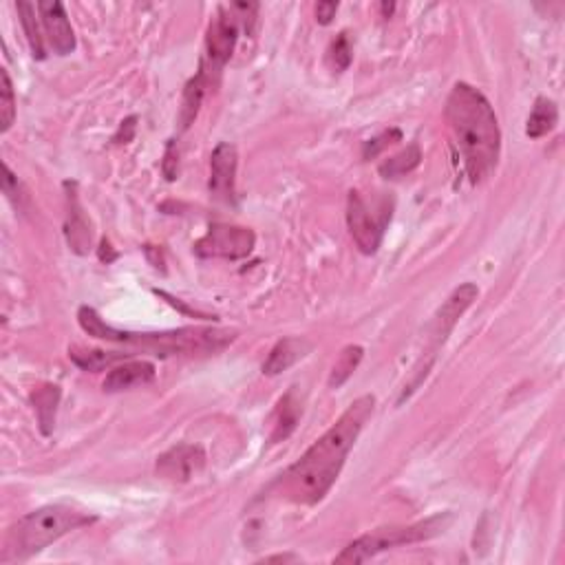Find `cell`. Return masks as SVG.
Listing matches in <instances>:
<instances>
[{"instance_id": "obj_1", "label": "cell", "mask_w": 565, "mask_h": 565, "mask_svg": "<svg viewBox=\"0 0 565 565\" xmlns=\"http://www.w3.org/2000/svg\"><path fill=\"white\" fill-rule=\"evenodd\" d=\"M376 411V398L362 395L338 418V422L322 438L307 449V453L287 469L281 486L290 501L314 506L332 491L345 466L349 451L356 444L364 424Z\"/></svg>"}, {"instance_id": "obj_2", "label": "cell", "mask_w": 565, "mask_h": 565, "mask_svg": "<svg viewBox=\"0 0 565 565\" xmlns=\"http://www.w3.org/2000/svg\"><path fill=\"white\" fill-rule=\"evenodd\" d=\"M444 117L471 183L486 182L495 173L501 153L500 122L491 102L475 86L457 82L446 100Z\"/></svg>"}, {"instance_id": "obj_3", "label": "cell", "mask_w": 565, "mask_h": 565, "mask_svg": "<svg viewBox=\"0 0 565 565\" xmlns=\"http://www.w3.org/2000/svg\"><path fill=\"white\" fill-rule=\"evenodd\" d=\"M94 521L95 517L89 515V512L75 510V508L63 506V503L38 508V510L20 517L9 528L3 548V563L25 561L34 554L43 552L45 548H49L64 534L78 530L82 526H89Z\"/></svg>"}, {"instance_id": "obj_4", "label": "cell", "mask_w": 565, "mask_h": 565, "mask_svg": "<svg viewBox=\"0 0 565 565\" xmlns=\"http://www.w3.org/2000/svg\"><path fill=\"white\" fill-rule=\"evenodd\" d=\"M455 521L453 512H440L424 521L411 523V526H392V528H378V530L364 534V537L356 539L333 559V563H364L373 559L376 554L392 550L395 546H411V543H422L429 539L440 537L451 528Z\"/></svg>"}, {"instance_id": "obj_5", "label": "cell", "mask_w": 565, "mask_h": 565, "mask_svg": "<svg viewBox=\"0 0 565 565\" xmlns=\"http://www.w3.org/2000/svg\"><path fill=\"white\" fill-rule=\"evenodd\" d=\"M236 338L228 330H203V327H183V330L162 333H133L117 332L115 342H124L155 356H194V353H217Z\"/></svg>"}, {"instance_id": "obj_6", "label": "cell", "mask_w": 565, "mask_h": 565, "mask_svg": "<svg viewBox=\"0 0 565 565\" xmlns=\"http://www.w3.org/2000/svg\"><path fill=\"white\" fill-rule=\"evenodd\" d=\"M256 236L250 228L241 225L217 223L210 225L208 233L194 243V254L202 259H245L252 254Z\"/></svg>"}, {"instance_id": "obj_7", "label": "cell", "mask_w": 565, "mask_h": 565, "mask_svg": "<svg viewBox=\"0 0 565 565\" xmlns=\"http://www.w3.org/2000/svg\"><path fill=\"white\" fill-rule=\"evenodd\" d=\"M241 18L236 16L233 7H219L214 18L208 25L205 35V58H208L210 71H219L221 66L233 58L236 40H239Z\"/></svg>"}, {"instance_id": "obj_8", "label": "cell", "mask_w": 565, "mask_h": 565, "mask_svg": "<svg viewBox=\"0 0 565 565\" xmlns=\"http://www.w3.org/2000/svg\"><path fill=\"white\" fill-rule=\"evenodd\" d=\"M347 225L353 243L362 254H376L384 234V221H378L376 214L372 213L367 202L358 190H352L347 197Z\"/></svg>"}, {"instance_id": "obj_9", "label": "cell", "mask_w": 565, "mask_h": 565, "mask_svg": "<svg viewBox=\"0 0 565 565\" xmlns=\"http://www.w3.org/2000/svg\"><path fill=\"white\" fill-rule=\"evenodd\" d=\"M477 296H480V287H477L475 282H464V285L455 287V290L451 292L449 299L441 302V307L435 312L433 321H431V327H429L431 345H433V356H435V352L444 345L449 333L455 330L457 321L464 316V312L469 310Z\"/></svg>"}, {"instance_id": "obj_10", "label": "cell", "mask_w": 565, "mask_h": 565, "mask_svg": "<svg viewBox=\"0 0 565 565\" xmlns=\"http://www.w3.org/2000/svg\"><path fill=\"white\" fill-rule=\"evenodd\" d=\"M236 168H239L236 146L221 142L213 151V155H210L208 190L214 202L225 205L236 203Z\"/></svg>"}, {"instance_id": "obj_11", "label": "cell", "mask_w": 565, "mask_h": 565, "mask_svg": "<svg viewBox=\"0 0 565 565\" xmlns=\"http://www.w3.org/2000/svg\"><path fill=\"white\" fill-rule=\"evenodd\" d=\"M205 464L202 446L179 444L173 446L157 460V475L168 481H190Z\"/></svg>"}, {"instance_id": "obj_12", "label": "cell", "mask_w": 565, "mask_h": 565, "mask_svg": "<svg viewBox=\"0 0 565 565\" xmlns=\"http://www.w3.org/2000/svg\"><path fill=\"white\" fill-rule=\"evenodd\" d=\"M38 14L51 49L58 55H69L75 49V34L69 16H66L64 5L58 0H43L38 3Z\"/></svg>"}, {"instance_id": "obj_13", "label": "cell", "mask_w": 565, "mask_h": 565, "mask_svg": "<svg viewBox=\"0 0 565 565\" xmlns=\"http://www.w3.org/2000/svg\"><path fill=\"white\" fill-rule=\"evenodd\" d=\"M66 221H64V234L69 248L75 254H89L91 241H94V230H91V221L86 217L84 208H82L78 193H75V183L66 182Z\"/></svg>"}, {"instance_id": "obj_14", "label": "cell", "mask_w": 565, "mask_h": 565, "mask_svg": "<svg viewBox=\"0 0 565 565\" xmlns=\"http://www.w3.org/2000/svg\"><path fill=\"white\" fill-rule=\"evenodd\" d=\"M157 372L155 364L148 361H124L117 367H111V372L106 373L104 387L106 393H120L128 392V389L144 387V384H151L155 380Z\"/></svg>"}, {"instance_id": "obj_15", "label": "cell", "mask_w": 565, "mask_h": 565, "mask_svg": "<svg viewBox=\"0 0 565 565\" xmlns=\"http://www.w3.org/2000/svg\"><path fill=\"white\" fill-rule=\"evenodd\" d=\"M312 349H314V345H312L307 338L296 336L282 338V341L276 342V345L272 347V352L267 353L263 362V373L265 376H279V373L292 369L305 356H310Z\"/></svg>"}, {"instance_id": "obj_16", "label": "cell", "mask_w": 565, "mask_h": 565, "mask_svg": "<svg viewBox=\"0 0 565 565\" xmlns=\"http://www.w3.org/2000/svg\"><path fill=\"white\" fill-rule=\"evenodd\" d=\"M205 89H208V74H205V69L202 66V71H199V74L188 82L186 89H183L182 109H179V128H182V131H188V128L193 126V122L197 120Z\"/></svg>"}, {"instance_id": "obj_17", "label": "cell", "mask_w": 565, "mask_h": 565, "mask_svg": "<svg viewBox=\"0 0 565 565\" xmlns=\"http://www.w3.org/2000/svg\"><path fill=\"white\" fill-rule=\"evenodd\" d=\"M301 413H302V404L296 400V393L290 392L287 395H282L279 409H276V413H274V424H272L270 440L276 444V441L290 438L292 431H294L296 424H299Z\"/></svg>"}, {"instance_id": "obj_18", "label": "cell", "mask_w": 565, "mask_h": 565, "mask_svg": "<svg viewBox=\"0 0 565 565\" xmlns=\"http://www.w3.org/2000/svg\"><path fill=\"white\" fill-rule=\"evenodd\" d=\"M559 124V109L548 97H539L534 102V109L526 122V135L530 140H541L548 133H552Z\"/></svg>"}, {"instance_id": "obj_19", "label": "cell", "mask_w": 565, "mask_h": 565, "mask_svg": "<svg viewBox=\"0 0 565 565\" xmlns=\"http://www.w3.org/2000/svg\"><path fill=\"white\" fill-rule=\"evenodd\" d=\"M69 358L74 361L82 372H102V369L115 367V362H124L131 358V353L117 352H102V349H69Z\"/></svg>"}, {"instance_id": "obj_20", "label": "cell", "mask_w": 565, "mask_h": 565, "mask_svg": "<svg viewBox=\"0 0 565 565\" xmlns=\"http://www.w3.org/2000/svg\"><path fill=\"white\" fill-rule=\"evenodd\" d=\"M32 400L35 413H38L40 420V429H43L45 435H49L51 429H54L55 409H58L60 402V387H55V384H45V387H40L38 392L32 395Z\"/></svg>"}, {"instance_id": "obj_21", "label": "cell", "mask_w": 565, "mask_h": 565, "mask_svg": "<svg viewBox=\"0 0 565 565\" xmlns=\"http://www.w3.org/2000/svg\"><path fill=\"white\" fill-rule=\"evenodd\" d=\"M364 349L361 345H347L338 353L336 362H333L332 373H330V389H341L349 378L353 376V372L358 369V364L362 362Z\"/></svg>"}, {"instance_id": "obj_22", "label": "cell", "mask_w": 565, "mask_h": 565, "mask_svg": "<svg viewBox=\"0 0 565 565\" xmlns=\"http://www.w3.org/2000/svg\"><path fill=\"white\" fill-rule=\"evenodd\" d=\"M420 162H422V151H420L418 144H411L402 153H398V155L389 157L387 162L380 164V174L384 179L404 177V174L415 171L420 166Z\"/></svg>"}, {"instance_id": "obj_23", "label": "cell", "mask_w": 565, "mask_h": 565, "mask_svg": "<svg viewBox=\"0 0 565 565\" xmlns=\"http://www.w3.org/2000/svg\"><path fill=\"white\" fill-rule=\"evenodd\" d=\"M16 9H18L20 23H23L25 35H27V43H29V47H32L34 58L43 60L45 55H47V49H45V38H43V32H40L38 18H35V9H38V5L25 3V0H23V3H18V5H16Z\"/></svg>"}, {"instance_id": "obj_24", "label": "cell", "mask_w": 565, "mask_h": 565, "mask_svg": "<svg viewBox=\"0 0 565 565\" xmlns=\"http://www.w3.org/2000/svg\"><path fill=\"white\" fill-rule=\"evenodd\" d=\"M16 120V95L7 69H0V131L7 133Z\"/></svg>"}, {"instance_id": "obj_25", "label": "cell", "mask_w": 565, "mask_h": 565, "mask_svg": "<svg viewBox=\"0 0 565 565\" xmlns=\"http://www.w3.org/2000/svg\"><path fill=\"white\" fill-rule=\"evenodd\" d=\"M330 64L333 71H347L349 64H352V58H353V49H352V43H349V35L342 32L338 34V38L333 40L332 47H330Z\"/></svg>"}, {"instance_id": "obj_26", "label": "cell", "mask_w": 565, "mask_h": 565, "mask_svg": "<svg viewBox=\"0 0 565 565\" xmlns=\"http://www.w3.org/2000/svg\"><path fill=\"white\" fill-rule=\"evenodd\" d=\"M400 140H402V133H400L398 128H392V131H387V133H382V135L373 137V140L364 142L362 157H364V159H373V157H378L380 153L384 151V148L392 146L393 142H400Z\"/></svg>"}, {"instance_id": "obj_27", "label": "cell", "mask_w": 565, "mask_h": 565, "mask_svg": "<svg viewBox=\"0 0 565 565\" xmlns=\"http://www.w3.org/2000/svg\"><path fill=\"white\" fill-rule=\"evenodd\" d=\"M3 171H5V177H3L5 194H7V197L12 199L16 208H25V202H27V193H25L23 183L18 182V177L12 173V168H9L7 164H5V166H3Z\"/></svg>"}, {"instance_id": "obj_28", "label": "cell", "mask_w": 565, "mask_h": 565, "mask_svg": "<svg viewBox=\"0 0 565 565\" xmlns=\"http://www.w3.org/2000/svg\"><path fill=\"white\" fill-rule=\"evenodd\" d=\"M162 173L168 182H174L179 177V155L174 140L166 144V151H164V162H162Z\"/></svg>"}, {"instance_id": "obj_29", "label": "cell", "mask_w": 565, "mask_h": 565, "mask_svg": "<svg viewBox=\"0 0 565 565\" xmlns=\"http://www.w3.org/2000/svg\"><path fill=\"white\" fill-rule=\"evenodd\" d=\"M338 12V3L333 0H322V3L316 5V20L321 25H330L333 18H336Z\"/></svg>"}, {"instance_id": "obj_30", "label": "cell", "mask_w": 565, "mask_h": 565, "mask_svg": "<svg viewBox=\"0 0 565 565\" xmlns=\"http://www.w3.org/2000/svg\"><path fill=\"white\" fill-rule=\"evenodd\" d=\"M135 126H137V117L131 115L128 120L122 122L120 126V133L115 135V142L117 144H128L133 140V135H135Z\"/></svg>"}, {"instance_id": "obj_31", "label": "cell", "mask_w": 565, "mask_h": 565, "mask_svg": "<svg viewBox=\"0 0 565 565\" xmlns=\"http://www.w3.org/2000/svg\"><path fill=\"white\" fill-rule=\"evenodd\" d=\"M117 259V252H113L111 250V243H109V239H102V243H100V261L102 263H113V261Z\"/></svg>"}, {"instance_id": "obj_32", "label": "cell", "mask_w": 565, "mask_h": 565, "mask_svg": "<svg viewBox=\"0 0 565 565\" xmlns=\"http://www.w3.org/2000/svg\"><path fill=\"white\" fill-rule=\"evenodd\" d=\"M265 561H296V557H292V554H279V557H267Z\"/></svg>"}, {"instance_id": "obj_33", "label": "cell", "mask_w": 565, "mask_h": 565, "mask_svg": "<svg viewBox=\"0 0 565 565\" xmlns=\"http://www.w3.org/2000/svg\"><path fill=\"white\" fill-rule=\"evenodd\" d=\"M393 9H395V5H393V3H384V5H382V14H384V18L392 16Z\"/></svg>"}]
</instances>
